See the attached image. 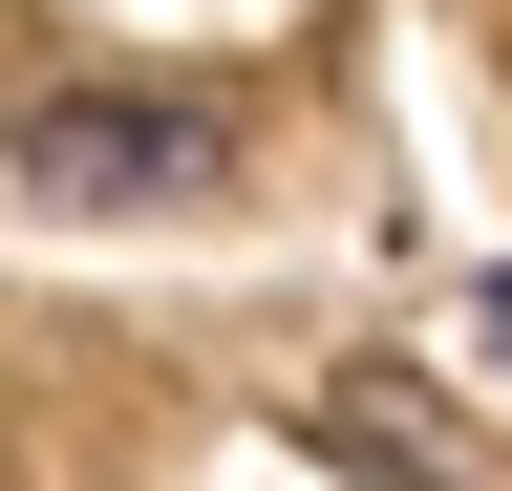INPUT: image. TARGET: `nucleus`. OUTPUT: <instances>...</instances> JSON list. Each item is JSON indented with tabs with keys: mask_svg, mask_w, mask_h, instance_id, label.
<instances>
[{
	"mask_svg": "<svg viewBox=\"0 0 512 491\" xmlns=\"http://www.w3.org/2000/svg\"><path fill=\"white\" fill-rule=\"evenodd\" d=\"M235 193V129L171 86H43L22 107V214H192Z\"/></svg>",
	"mask_w": 512,
	"mask_h": 491,
	"instance_id": "1",
	"label": "nucleus"
}]
</instances>
